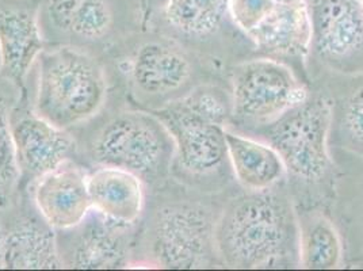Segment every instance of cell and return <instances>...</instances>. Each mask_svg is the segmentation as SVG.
<instances>
[{
  "instance_id": "6da1fadb",
  "label": "cell",
  "mask_w": 363,
  "mask_h": 271,
  "mask_svg": "<svg viewBox=\"0 0 363 271\" xmlns=\"http://www.w3.org/2000/svg\"><path fill=\"white\" fill-rule=\"evenodd\" d=\"M294 233L288 201L269 190L252 192L232 201L216 223V251L230 267H275L291 254Z\"/></svg>"
},
{
  "instance_id": "7a4b0ae2",
  "label": "cell",
  "mask_w": 363,
  "mask_h": 271,
  "mask_svg": "<svg viewBox=\"0 0 363 271\" xmlns=\"http://www.w3.org/2000/svg\"><path fill=\"white\" fill-rule=\"evenodd\" d=\"M34 111L68 131L91 120L105 105L106 76L102 65L79 46L61 45L38 56Z\"/></svg>"
},
{
  "instance_id": "3957f363",
  "label": "cell",
  "mask_w": 363,
  "mask_h": 271,
  "mask_svg": "<svg viewBox=\"0 0 363 271\" xmlns=\"http://www.w3.org/2000/svg\"><path fill=\"white\" fill-rule=\"evenodd\" d=\"M174 141L155 114L125 111L108 121L91 143L98 166L116 167L141 181L157 179L171 162Z\"/></svg>"
},
{
  "instance_id": "277c9868",
  "label": "cell",
  "mask_w": 363,
  "mask_h": 271,
  "mask_svg": "<svg viewBox=\"0 0 363 271\" xmlns=\"http://www.w3.org/2000/svg\"><path fill=\"white\" fill-rule=\"evenodd\" d=\"M331 123L333 105L318 96L306 99L272 122L266 137L279 153L286 171L305 181H318L331 163L328 151Z\"/></svg>"
},
{
  "instance_id": "5b68a950",
  "label": "cell",
  "mask_w": 363,
  "mask_h": 271,
  "mask_svg": "<svg viewBox=\"0 0 363 271\" xmlns=\"http://www.w3.org/2000/svg\"><path fill=\"white\" fill-rule=\"evenodd\" d=\"M228 14L260 50L272 56L303 59L312 49L308 0H229Z\"/></svg>"
},
{
  "instance_id": "8992f818",
  "label": "cell",
  "mask_w": 363,
  "mask_h": 271,
  "mask_svg": "<svg viewBox=\"0 0 363 271\" xmlns=\"http://www.w3.org/2000/svg\"><path fill=\"white\" fill-rule=\"evenodd\" d=\"M308 99V91L281 61L255 59L232 77V114L247 123H272Z\"/></svg>"
},
{
  "instance_id": "52a82bcc",
  "label": "cell",
  "mask_w": 363,
  "mask_h": 271,
  "mask_svg": "<svg viewBox=\"0 0 363 271\" xmlns=\"http://www.w3.org/2000/svg\"><path fill=\"white\" fill-rule=\"evenodd\" d=\"M216 223L198 205H171L159 211L152 228L151 250L167 269H202L216 251Z\"/></svg>"
},
{
  "instance_id": "ba28073f",
  "label": "cell",
  "mask_w": 363,
  "mask_h": 271,
  "mask_svg": "<svg viewBox=\"0 0 363 271\" xmlns=\"http://www.w3.org/2000/svg\"><path fill=\"white\" fill-rule=\"evenodd\" d=\"M153 114L174 141L179 166L193 175H208L225 160V125L208 118L183 98L157 109Z\"/></svg>"
},
{
  "instance_id": "9c48e42d",
  "label": "cell",
  "mask_w": 363,
  "mask_h": 271,
  "mask_svg": "<svg viewBox=\"0 0 363 271\" xmlns=\"http://www.w3.org/2000/svg\"><path fill=\"white\" fill-rule=\"evenodd\" d=\"M312 48L340 72L363 68V11L359 0H312Z\"/></svg>"
},
{
  "instance_id": "30bf717a",
  "label": "cell",
  "mask_w": 363,
  "mask_h": 271,
  "mask_svg": "<svg viewBox=\"0 0 363 271\" xmlns=\"http://www.w3.org/2000/svg\"><path fill=\"white\" fill-rule=\"evenodd\" d=\"M10 125L21 175L38 179L68 162L75 152V141L69 133L34 110H13Z\"/></svg>"
},
{
  "instance_id": "8fae6325",
  "label": "cell",
  "mask_w": 363,
  "mask_h": 271,
  "mask_svg": "<svg viewBox=\"0 0 363 271\" xmlns=\"http://www.w3.org/2000/svg\"><path fill=\"white\" fill-rule=\"evenodd\" d=\"M130 226L117 224L91 209L72 231L62 250V266L74 269H116L128 265Z\"/></svg>"
},
{
  "instance_id": "7c38bea8",
  "label": "cell",
  "mask_w": 363,
  "mask_h": 271,
  "mask_svg": "<svg viewBox=\"0 0 363 271\" xmlns=\"http://www.w3.org/2000/svg\"><path fill=\"white\" fill-rule=\"evenodd\" d=\"M34 202L41 219L53 229L68 231L90 213L87 174L71 160L37 179Z\"/></svg>"
},
{
  "instance_id": "4fadbf2b",
  "label": "cell",
  "mask_w": 363,
  "mask_h": 271,
  "mask_svg": "<svg viewBox=\"0 0 363 271\" xmlns=\"http://www.w3.org/2000/svg\"><path fill=\"white\" fill-rule=\"evenodd\" d=\"M191 64L177 46L152 40L137 48L129 75L137 94L162 98L181 90L191 77Z\"/></svg>"
},
{
  "instance_id": "5bb4252c",
  "label": "cell",
  "mask_w": 363,
  "mask_h": 271,
  "mask_svg": "<svg viewBox=\"0 0 363 271\" xmlns=\"http://www.w3.org/2000/svg\"><path fill=\"white\" fill-rule=\"evenodd\" d=\"M44 16L53 34L79 48L104 41L114 23L107 0H45Z\"/></svg>"
},
{
  "instance_id": "9a60e30c",
  "label": "cell",
  "mask_w": 363,
  "mask_h": 271,
  "mask_svg": "<svg viewBox=\"0 0 363 271\" xmlns=\"http://www.w3.org/2000/svg\"><path fill=\"white\" fill-rule=\"evenodd\" d=\"M44 50L38 18L26 10L0 13V74L22 92L33 62Z\"/></svg>"
},
{
  "instance_id": "2e32d148",
  "label": "cell",
  "mask_w": 363,
  "mask_h": 271,
  "mask_svg": "<svg viewBox=\"0 0 363 271\" xmlns=\"http://www.w3.org/2000/svg\"><path fill=\"white\" fill-rule=\"evenodd\" d=\"M91 208L108 220L132 226L144 208L143 181L129 171L101 166L87 175Z\"/></svg>"
},
{
  "instance_id": "e0dca14e",
  "label": "cell",
  "mask_w": 363,
  "mask_h": 271,
  "mask_svg": "<svg viewBox=\"0 0 363 271\" xmlns=\"http://www.w3.org/2000/svg\"><path fill=\"white\" fill-rule=\"evenodd\" d=\"M4 269H60L59 244L53 228L41 219L25 217L3 235Z\"/></svg>"
},
{
  "instance_id": "ac0fdd59",
  "label": "cell",
  "mask_w": 363,
  "mask_h": 271,
  "mask_svg": "<svg viewBox=\"0 0 363 271\" xmlns=\"http://www.w3.org/2000/svg\"><path fill=\"white\" fill-rule=\"evenodd\" d=\"M225 144L236 179L251 192L270 190L286 172L279 153L269 143L225 128Z\"/></svg>"
},
{
  "instance_id": "d6986e66",
  "label": "cell",
  "mask_w": 363,
  "mask_h": 271,
  "mask_svg": "<svg viewBox=\"0 0 363 271\" xmlns=\"http://www.w3.org/2000/svg\"><path fill=\"white\" fill-rule=\"evenodd\" d=\"M229 0H167L164 21L178 34L203 40L218 31L228 14Z\"/></svg>"
},
{
  "instance_id": "ffe728a7",
  "label": "cell",
  "mask_w": 363,
  "mask_h": 271,
  "mask_svg": "<svg viewBox=\"0 0 363 271\" xmlns=\"http://www.w3.org/2000/svg\"><path fill=\"white\" fill-rule=\"evenodd\" d=\"M300 265L309 270H331L339 267L343 256L340 236L333 223L321 216H308L300 226Z\"/></svg>"
},
{
  "instance_id": "44dd1931",
  "label": "cell",
  "mask_w": 363,
  "mask_h": 271,
  "mask_svg": "<svg viewBox=\"0 0 363 271\" xmlns=\"http://www.w3.org/2000/svg\"><path fill=\"white\" fill-rule=\"evenodd\" d=\"M7 106L0 101V211L10 206L21 178Z\"/></svg>"
},
{
  "instance_id": "7402d4cb",
  "label": "cell",
  "mask_w": 363,
  "mask_h": 271,
  "mask_svg": "<svg viewBox=\"0 0 363 271\" xmlns=\"http://www.w3.org/2000/svg\"><path fill=\"white\" fill-rule=\"evenodd\" d=\"M345 118L350 133L363 144V86L350 98Z\"/></svg>"
},
{
  "instance_id": "603a6c76",
  "label": "cell",
  "mask_w": 363,
  "mask_h": 271,
  "mask_svg": "<svg viewBox=\"0 0 363 271\" xmlns=\"http://www.w3.org/2000/svg\"><path fill=\"white\" fill-rule=\"evenodd\" d=\"M3 235L4 231L0 229V269H4V251H3Z\"/></svg>"
},
{
  "instance_id": "cb8c5ba5",
  "label": "cell",
  "mask_w": 363,
  "mask_h": 271,
  "mask_svg": "<svg viewBox=\"0 0 363 271\" xmlns=\"http://www.w3.org/2000/svg\"><path fill=\"white\" fill-rule=\"evenodd\" d=\"M359 3H361V7H362V11H363V0H359Z\"/></svg>"
}]
</instances>
